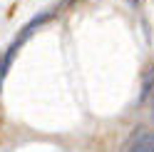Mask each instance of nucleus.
Here are the masks:
<instances>
[{"label":"nucleus","mask_w":154,"mask_h":152,"mask_svg":"<svg viewBox=\"0 0 154 152\" xmlns=\"http://www.w3.org/2000/svg\"><path fill=\"white\" fill-rule=\"evenodd\" d=\"M127 152H154V132H142L134 137V142L127 147Z\"/></svg>","instance_id":"obj_1"},{"label":"nucleus","mask_w":154,"mask_h":152,"mask_svg":"<svg viewBox=\"0 0 154 152\" xmlns=\"http://www.w3.org/2000/svg\"><path fill=\"white\" fill-rule=\"evenodd\" d=\"M152 120H154V90H152Z\"/></svg>","instance_id":"obj_2"},{"label":"nucleus","mask_w":154,"mask_h":152,"mask_svg":"<svg viewBox=\"0 0 154 152\" xmlns=\"http://www.w3.org/2000/svg\"><path fill=\"white\" fill-rule=\"evenodd\" d=\"M127 3H129V5L134 8V5H137V3H139V0H127Z\"/></svg>","instance_id":"obj_3"},{"label":"nucleus","mask_w":154,"mask_h":152,"mask_svg":"<svg viewBox=\"0 0 154 152\" xmlns=\"http://www.w3.org/2000/svg\"><path fill=\"white\" fill-rule=\"evenodd\" d=\"M3 80H5V78H3V75H0V85H3Z\"/></svg>","instance_id":"obj_4"}]
</instances>
